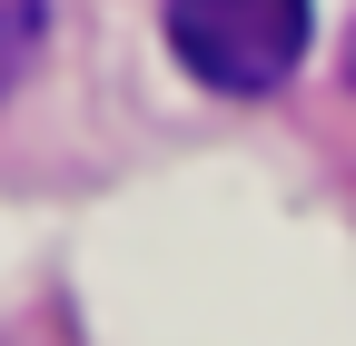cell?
Here are the masks:
<instances>
[{"label":"cell","instance_id":"cell-2","mask_svg":"<svg viewBox=\"0 0 356 346\" xmlns=\"http://www.w3.org/2000/svg\"><path fill=\"white\" fill-rule=\"evenodd\" d=\"M40 30H50V0H0V99H10L20 69L40 60Z\"/></svg>","mask_w":356,"mask_h":346},{"label":"cell","instance_id":"cell-1","mask_svg":"<svg viewBox=\"0 0 356 346\" xmlns=\"http://www.w3.org/2000/svg\"><path fill=\"white\" fill-rule=\"evenodd\" d=\"M159 20H168L178 69L228 99H267L307 60V30H317L307 0H159Z\"/></svg>","mask_w":356,"mask_h":346},{"label":"cell","instance_id":"cell-3","mask_svg":"<svg viewBox=\"0 0 356 346\" xmlns=\"http://www.w3.org/2000/svg\"><path fill=\"white\" fill-rule=\"evenodd\" d=\"M346 79H356V30H346Z\"/></svg>","mask_w":356,"mask_h":346}]
</instances>
